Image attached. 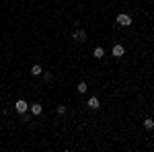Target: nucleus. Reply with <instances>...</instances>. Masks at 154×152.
<instances>
[{
    "instance_id": "1",
    "label": "nucleus",
    "mask_w": 154,
    "mask_h": 152,
    "mask_svg": "<svg viewBox=\"0 0 154 152\" xmlns=\"http://www.w3.org/2000/svg\"><path fill=\"white\" fill-rule=\"evenodd\" d=\"M14 111L19 113V115H23L29 111V103L25 101V99H17V103H14Z\"/></svg>"
},
{
    "instance_id": "2",
    "label": "nucleus",
    "mask_w": 154,
    "mask_h": 152,
    "mask_svg": "<svg viewBox=\"0 0 154 152\" xmlns=\"http://www.w3.org/2000/svg\"><path fill=\"white\" fill-rule=\"evenodd\" d=\"M115 23H117L119 27H130V25H131V17H130V14H125V12H121V14H117Z\"/></svg>"
},
{
    "instance_id": "3",
    "label": "nucleus",
    "mask_w": 154,
    "mask_h": 152,
    "mask_svg": "<svg viewBox=\"0 0 154 152\" xmlns=\"http://www.w3.org/2000/svg\"><path fill=\"white\" fill-rule=\"evenodd\" d=\"M111 54H113L115 58H123V56H125V47L119 45V43H115V45H113V49H111Z\"/></svg>"
},
{
    "instance_id": "4",
    "label": "nucleus",
    "mask_w": 154,
    "mask_h": 152,
    "mask_svg": "<svg viewBox=\"0 0 154 152\" xmlns=\"http://www.w3.org/2000/svg\"><path fill=\"white\" fill-rule=\"evenodd\" d=\"M72 37H74L76 41H86V31H84V29H76V31L72 33Z\"/></svg>"
},
{
    "instance_id": "5",
    "label": "nucleus",
    "mask_w": 154,
    "mask_h": 152,
    "mask_svg": "<svg viewBox=\"0 0 154 152\" xmlns=\"http://www.w3.org/2000/svg\"><path fill=\"white\" fill-rule=\"evenodd\" d=\"M86 105H88V109H99V107H101V103H99V97H91Z\"/></svg>"
},
{
    "instance_id": "6",
    "label": "nucleus",
    "mask_w": 154,
    "mask_h": 152,
    "mask_svg": "<svg viewBox=\"0 0 154 152\" xmlns=\"http://www.w3.org/2000/svg\"><path fill=\"white\" fill-rule=\"evenodd\" d=\"M29 109H31V113H33V115H41V113H43V107L39 105V103H33V105H29Z\"/></svg>"
},
{
    "instance_id": "7",
    "label": "nucleus",
    "mask_w": 154,
    "mask_h": 152,
    "mask_svg": "<svg viewBox=\"0 0 154 152\" xmlns=\"http://www.w3.org/2000/svg\"><path fill=\"white\" fill-rule=\"evenodd\" d=\"M142 126H144V129H148V132H150V129H154V119H152V117H146Z\"/></svg>"
},
{
    "instance_id": "8",
    "label": "nucleus",
    "mask_w": 154,
    "mask_h": 152,
    "mask_svg": "<svg viewBox=\"0 0 154 152\" xmlns=\"http://www.w3.org/2000/svg\"><path fill=\"white\" fill-rule=\"evenodd\" d=\"M31 74H33V76H41V74H43V68H41L39 64H33V66H31Z\"/></svg>"
},
{
    "instance_id": "9",
    "label": "nucleus",
    "mask_w": 154,
    "mask_h": 152,
    "mask_svg": "<svg viewBox=\"0 0 154 152\" xmlns=\"http://www.w3.org/2000/svg\"><path fill=\"white\" fill-rule=\"evenodd\" d=\"M93 56H95L97 60H101L105 56V49H103V47H95V49H93Z\"/></svg>"
},
{
    "instance_id": "10",
    "label": "nucleus",
    "mask_w": 154,
    "mask_h": 152,
    "mask_svg": "<svg viewBox=\"0 0 154 152\" xmlns=\"http://www.w3.org/2000/svg\"><path fill=\"white\" fill-rule=\"evenodd\" d=\"M76 91H78V93H80V95H84V93H86V91H88V86H86V82H78V86H76Z\"/></svg>"
},
{
    "instance_id": "11",
    "label": "nucleus",
    "mask_w": 154,
    "mask_h": 152,
    "mask_svg": "<svg viewBox=\"0 0 154 152\" xmlns=\"http://www.w3.org/2000/svg\"><path fill=\"white\" fill-rule=\"evenodd\" d=\"M56 111H58V115H64V113H66V105H58Z\"/></svg>"
},
{
    "instance_id": "12",
    "label": "nucleus",
    "mask_w": 154,
    "mask_h": 152,
    "mask_svg": "<svg viewBox=\"0 0 154 152\" xmlns=\"http://www.w3.org/2000/svg\"><path fill=\"white\" fill-rule=\"evenodd\" d=\"M51 78H54V74H51V72H43V80H45V82H49Z\"/></svg>"
},
{
    "instance_id": "13",
    "label": "nucleus",
    "mask_w": 154,
    "mask_h": 152,
    "mask_svg": "<svg viewBox=\"0 0 154 152\" xmlns=\"http://www.w3.org/2000/svg\"><path fill=\"white\" fill-rule=\"evenodd\" d=\"M152 132H154V129H152Z\"/></svg>"
}]
</instances>
